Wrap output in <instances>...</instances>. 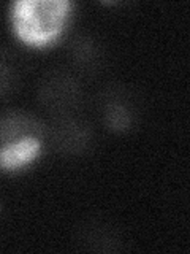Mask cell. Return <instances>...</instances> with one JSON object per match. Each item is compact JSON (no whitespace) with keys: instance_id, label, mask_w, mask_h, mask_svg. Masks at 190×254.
I'll list each match as a JSON object with an SVG mask.
<instances>
[{"instance_id":"obj_1","label":"cell","mask_w":190,"mask_h":254,"mask_svg":"<svg viewBox=\"0 0 190 254\" xmlns=\"http://www.w3.org/2000/svg\"><path fill=\"white\" fill-rule=\"evenodd\" d=\"M68 8V2L55 0L14 3L13 16L16 34L30 45L43 46L49 43L62 32Z\"/></svg>"},{"instance_id":"obj_4","label":"cell","mask_w":190,"mask_h":254,"mask_svg":"<svg viewBox=\"0 0 190 254\" xmlns=\"http://www.w3.org/2000/svg\"><path fill=\"white\" fill-rule=\"evenodd\" d=\"M48 135V126L26 111L10 110L0 113V149L22 140L42 141Z\"/></svg>"},{"instance_id":"obj_6","label":"cell","mask_w":190,"mask_h":254,"mask_svg":"<svg viewBox=\"0 0 190 254\" xmlns=\"http://www.w3.org/2000/svg\"><path fill=\"white\" fill-rule=\"evenodd\" d=\"M76 245L84 251L116 253L122 250V238L106 222L87 221L76 230Z\"/></svg>"},{"instance_id":"obj_9","label":"cell","mask_w":190,"mask_h":254,"mask_svg":"<svg viewBox=\"0 0 190 254\" xmlns=\"http://www.w3.org/2000/svg\"><path fill=\"white\" fill-rule=\"evenodd\" d=\"M18 84V67L6 51L0 50V99L10 95Z\"/></svg>"},{"instance_id":"obj_10","label":"cell","mask_w":190,"mask_h":254,"mask_svg":"<svg viewBox=\"0 0 190 254\" xmlns=\"http://www.w3.org/2000/svg\"><path fill=\"white\" fill-rule=\"evenodd\" d=\"M0 210H2V206H0Z\"/></svg>"},{"instance_id":"obj_2","label":"cell","mask_w":190,"mask_h":254,"mask_svg":"<svg viewBox=\"0 0 190 254\" xmlns=\"http://www.w3.org/2000/svg\"><path fill=\"white\" fill-rule=\"evenodd\" d=\"M37 95L42 107L54 116L71 115L83 100V87L75 75L52 70L40 79Z\"/></svg>"},{"instance_id":"obj_8","label":"cell","mask_w":190,"mask_h":254,"mask_svg":"<svg viewBox=\"0 0 190 254\" xmlns=\"http://www.w3.org/2000/svg\"><path fill=\"white\" fill-rule=\"evenodd\" d=\"M40 151V141L29 138L22 140L14 145H8L3 149H0V169L13 170L16 167L30 162Z\"/></svg>"},{"instance_id":"obj_3","label":"cell","mask_w":190,"mask_h":254,"mask_svg":"<svg viewBox=\"0 0 190 254\" xmlns=\"http://www.w3.org/2000/svg\"><path fill=\"white\" fill-rule=\"evenodd\" d=\"M46 137L51 138L52 148L63 156L86 154L94 143L92 127L73 115L54 116Z\"/></svg>"},{"instance_id":"obj_5","label":"cell","mask_w":190,"mask_h":254,"mask_svg":"<svg viewBox=\"0 0 190 254\" xmlns=\"http://www.w3.org/2000/svg\"><path fill=\"white\" fill-rule=\"evenodd\" d=\"M103 119L109 130L129 132L137 123V110L124 87H109L103 94Z\"/></svg>"},{"instance_id":"obj_7","label":"cell","mask_w":190,"mask_h":254,"mask_svg":"<svg viewBox=\"0 0 190 254\" xmlns=\"http://www.w3.org/2000/svg\"><path fill=\"white\" fill-rule=\"evenodd\" d=\"M70 59L73 65L83 73H95L98 71L105 61L101 45L87 34L76 35L70 43Z\"/></svg>"}]
</instances>
